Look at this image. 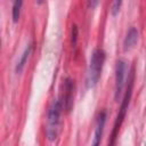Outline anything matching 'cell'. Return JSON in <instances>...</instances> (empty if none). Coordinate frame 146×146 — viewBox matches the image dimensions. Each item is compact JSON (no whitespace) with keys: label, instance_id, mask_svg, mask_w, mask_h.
<instances>
[{"label":"cell","instance_id":"cell-8","mask_svg":"<svg viewBox=\"0 0 146 146\" xmlns=\"http://www.w3.org/2000/svg\"><path fill=\"white\" fill-rule=\"evenodd\" d=\"M31 49H32V46L29 44V46L26 47V49L24 50L22 57H21L19 60L17 62V65H16V73H21V72L23 71V68H24V66H25V64H26V60H27V58H29V56H30V54H31Z\"/></svg>","mask_w":146,"mask_h":146},{"label":"cell","instance_id":"cell-4","mask_svg":"<svg viewBox=\"0 0 146 146\" xmlns=\"http://www.w3.org/2000/svg\"><path fill=\"white\" fill-rule=\"evenodd\" d=\"M125 73H127V63L123 59L117 60L116 68H115V99L117 100L119 97L122 94V90L124 88V80H125Z\"/></svg>","mask_w":146,"mask_h":146},{"label":"cell","instance_id":"cell-6","mask_svg":"<svg viewBox=\"0 0 146 146\" xmlns=\"http://www.w3.org/2000/svg\"><path fill=\"white\" fill-rule=\"evenodd\" d=\"M138 38H139V32L136 27H131L123 41V50L124 51H130L131 49L135 48V46L138 42Z\"/></svg>","mask_w":146,"mask_h":146},{"label":"cell","instance_id":"cell-7","mask_svg":"<svg viewBox=\"0 0 146 146\" xmlns=\"http://www.w3.org/2000/svg\"><path fill=\"white\" fill-rule=\"evenodd\" d=\"M105 121H106V113L102 112L98 116L97 124H96V130H95V137H94V141H92V145H95V146L99 145V143H100L104 125H105Z\"/></svg>","mask_w":146,"mask_h":146},{"label":"cell","instance_id":"cell-9","mask_svg":"<svg viewBox=\"0 0 146 146\" xmlns=\"http://www.w3.org/2000/svg\"><path fill=\"white\" fill-rule=\"evenodd\" d=\"M23 1L24 0H15L13 5V21L16 23L19 19L22 7H23Z\"/></svg>","mask_w":146,"mask_h":146},{"label":"cell","instance_id":"cell-1","mask_svg":"<svg viewBox=\"0 0 146 146\" xmlns=\"http://www.w3.org/2000/svg\"><path fill=\"white\" fill-rule=\"evenodd\" d=\"M63 105L60 100H54L48 111V120H47V137L49 140H55L60 131L62 127V112Z\"/></svg>","mask_w":146,"mask_h":146},{"label":"cell","instance_id":"cell-2","mask_svg":"<svg viewBox=\"0 0 146 146\" xmlns=\"http://www.w3.org/2000/svg\"><path fill=\"white\" fill-rule=\"evenodd\" d=\"M133 80H135V72L133 70L130 72V76H129V80H128V88H127V91H125V95L123 97V100H122V104H121V107H120V111L117 113V116L115 119V122H114V127H113V131H112V136H111V140H110V144L113 145L117 135H119V130H120V127L125 117V114H127V111H128V107H129V103H130V99H131V95H132V87H133Z\"/></svg>","mask_w":146,"mask_h":146},{"label":"cell","instance_id":"cell-3","mask_svg":"<svg viewBox=\"0 0 146 146\" xmlns=\"http://www.w3.org/2000/svg\"><path fill=\"white\" fill-rule=\"evenodd\" d=\"M105 52L103 49H95L91 58H90V63H89V68H88V75H87V84L89 88L95 87L100 78L102 74V70L104 66V62H105Z\"/></svg>","mask_w":146,"mask_h":146},{"label":"cell","instance_id":"cell-11","mask_svg":"<svg viewBox=\"0 0 146 146\" xmlns=\"http://www.w3.org/2000/svg\"><path fill=\"white\" fill-rule=\"evenodd\" d=\"M76 39H78V27L75 25L72 26V44L73 47H75L76 44Z\"/></svg>","mask_w":146,"mask_h":146},{"label":"cell","instance_id":"cell-10","mask_svg":"<svg viewBox=\"0 0 146 146\" xmlns=\"http://www.w3.org/2000/svg\"><path fill=\"white\" fill-rule=\"evenodd\" d=\"M121 5H122V0H113V3H112V14L113 15H116L119 13Z\"/></svg>","mask_w":146,"mask_h":146},{"label":"cell","instance_id":"cell-12","mask_svg":"<svg viewBox=\"0 0 146 146\" xmlns=\"http://www.w3.org/2000/svg\"><path fill=\"white\" fill-rule=\"evenodd\" d=\"M36 2H38V3H42V2H43V0H36Z\"/></svg>","mask_w":146,"mask_h":146},{"label":"cell","instance_id":"cell-5","mask_svg":"<svg viewBox=\"0 0 146 146\" xmlns=\"http://www.w3.org/2000/svg\"><path fill=\"white\" fill-rule=\"evenodd\" d=\"M73 91H74V83L71 79H66L64 82V94L62 97V105L66 112H70L73 105Z\"/></svg>","mask_w":146,"mask_h":146}]
</instances>
